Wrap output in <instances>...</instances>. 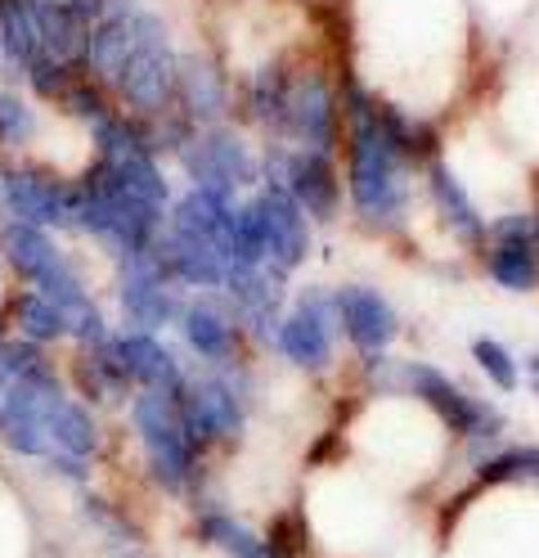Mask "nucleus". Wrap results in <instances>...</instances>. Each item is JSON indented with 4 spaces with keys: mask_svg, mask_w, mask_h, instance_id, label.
I'll return each mask as SVG.
<instances>
[{
    "mask_svg": "<svg viewBox=\"0 0 539 558\" xmlns=\"http://www.w3.org/2000/svg\"><path fill=\"white\" fill-rule=\"evenodd\" d=\"M490 257L486 270L499 289L509 293H535L539 289V248H535V217L509 213L486 226Z\"/></svg>",
    "mask_w": 539,
    "mask_h": 558,
    "instance_id": "obj_11",
    "label": "nucleus"
},
{
    "mask_svg": "<svg viewBox=\"0 0 539 558\" xmlns=\"http://www.w3.org/2000/svg\"><path fill=\"white\" fill-rule=\"evenodd\" d=\"M175 95L185 99V113H189L194 126H198V122H203V126H216V118L230 109L225 77H221V68H216L207 54H185V59H180Z\"/></svg>",
    "mask_w": 539,
    "mask_h": 558,
    "instance_id": "obj_16",
    "label": "nucleus"
},
{
    "mask_svg": "<svg viewBox=\"0 0 539 558\" xmlns=\"http://www.w3.org/2000/svg\"><path fill=\"white\" fill-rule=\"evenodd\" d=\"M5 388H10V369H5V361H0V397H5Z\"/></svg>",
    "mask_w": 539,
    "mask_h": 558,
    "instance_id": "obj_30",
    "label": "nucleus"
},
{
    "mask_svg": "<svg viewBox=\"0 0 539 558\" xmlns=\"http://www.w3.org/2000/svg\"><path fill=\"white\" fill-rule=\"evenodd\" d=\"M427 185H431V198H437L450 234H458L463 243H486V217L477 213V203L467 198V190L458 185L450 162H431L427 167Z\"/></svg>",
    "mask_w": 539,
    "mask_h": 558,
    "instance_id": "obj_18",
    "label": "nucleus"
},
{
    "mask_svg": "<svg viewBox=\"0 0 539 558\" xmlns=\"http://www.w3.org/2000/svg\"><path fill=\"white\" fill-rule=\"evenodd\" d=\"M252 213L261 221V239H266V266L274 270H297L310 257V226L306 213L297 207V198L283 190V181H266V190L252 203Z\"/></svg>",
    "mask_w": 539,
    "mask_h": 558,
    "instance_id": "obj_10",
    "label": "nucleus"
},
{
    "mask_svg": "<svg viewBox=\"0 0 539 558\" xmlns=\"http://www.w3.org/2000/svg\"><path fill=\"white\" fill-rule=\"evenodd\" d=\"M27 82L36 95H46V99H63L72 86H77V77H72V63H54V59H36L27 68Z\"/></svg>",
    "mask_w": 539,
    "mask_h": 558,
    "instance_id": "obj_28",
    "label": "nucleus"
},
{
    "mask_svg": "<svg viewBox=\"0 0 539 558\" xmlns=\"http://www.w3.org/2000/svg\"><path fill=\"white\" fill-rule=\"evenodd\" d=\"M0 50L19 68L41 59V27H36V0H0Z\"/></svg>",
    "mask_w": 539,
    "mask_h": 558,
    "instance_id": "obj_21",
    "label": "nucleus"
},
{
    "mask_svg": "<svg viewBox=\"0 0 539 558\" xmlns=\"http://www.w3.org/2000/svg\"><path fill=\"white\" fill-rule=\"evenodd\" d=\"M175 77H180V59L167 41V27L158 14L144 19V32L135 50L126 54V63L118 68L113 90L126 99V109H135L139 118H158L167 113V104L175 99Z\"/></svg>",
    "mask_w": 539,
    "mask_h": 558,
    "instance_id": "obj_3",
    "label": "nucleus"
},
{
    "mask_svg": "<svg viewBox=\"0 0 539 558\" xmlns=\"http://www.w3.org/2000/svg\"><path fill=\"white\" fill-rule=\"evenodd\" d=\"M266 181H283V190L297 198V207L315 221H333L342 207V185L329 154L297 149V154H274L266 167Z\"/></svg>",
    "mask_w": 539,
    "mask_h": 558,
    "instance_id": "obj_9",
    "label": "nucleus"
},
{
    "mask_svg": "<svg viewBox=\"0 0 539 558\" xmlns=\"http://www.w3.org/2000/svg\"><path fill=\"white\" fill-rule=\"evenodd\" d=\"M50 446H59V456H72V460H95L99 450V428H95V414L82 405V401H59L54 414H50Z\"/></svg>",
    "mask_w": 539,
    "mask_h": 558,
    "instance_id": "obj_20",
    "label": "nucleus"
},
{
    "mask_svg": "<svg viewBox=\"0 0 539 558\" xmlns=\"http://www.w3.org/2000/svg\"><path fill=\"white\" fill-rule=\"evenodd\" d=\"M36 135V118L32 109L19 99V95H5L0 90V145H27Z\"/></svg>",
    "mask_w": 539,
    "mask_h": 558,
    "instance_id": "obj_27",
    "label": "nucleus"
},
{
    "mask_svg": "<svg viewBox=\"0 0 539 558\" xmlns=\"http://www.w3.org/2000/svg\"><path fill=\"white\" fill-rule=\"evenodd\" d=\"M0 347H5V333H0Z\"/></svg>",
    "mask_w": 539,
    "mask_h": 558,
    "instance_id": "obj_32",
    "label": "nucleus"
},
{
    "mask_svg": "<svg viewBox=\"0 0 539 558\" xmlns=\"http://www.w3.org/2000/svg\"><path fill=\"white\" fill-rule=\"evenodd\" d=\"M0 203H5V171H0Z\"/></svg>",
    "mask_w": 539,
    "mask_h": 558,
    "instance_id": "obj_31",
    "label": "nucleus"
},
{
    "mask_svg": "<svg viewBox=\"0 0 539 558\" xmlns=\"http://www.w3.org/2000/svg\"><path fill=\"white\" fill-rule=\"evenodd\" d=\"M198 536L207 541V545H216V549H225L230 558H270V549H266V541L257 536V532H247L238 518H230V513H198Z\"/></svg>",
    "mask_w": 539,
    "mask_h": 558,
    "instance_id": "obj_24",
    "label": "nucleus"
},
{
    "mask_svg": "<svg viewBox=\"0 0 539 558\" xmlns=\"http://www.w3.org/2000/svg\"><path fill=\"white\" fill-rule=\"evenodd\" d=\"M287 135L302 140V149L333 154L338 145V99L319 73H306L293 82L287 95Z\"/></svg>",
    "mask_w": 539,
    "mask_h": 558,
    "instance_id": "obj_14",
    "label": "nucleus"
},
{
    "mask_svg": "<svg viewBox=\"0 0 539 558\" xmlns=\"http://www.w3.org/2000/svg\"><path fill=\"white\" fill-rule=\"evenodd\" d=\"M108 356L118 361V369L139 383L149 392H167V397H180L185 392V369L171 356V347L158 338V333H139V329H122L108 338Z\"/></svg>",
    "mask_w": 539,
    "mask_h": 558,
    "instance_id": "obj_12",
    "label": "nucleus"
},
{
    "mask_svg": "<svg viewBox=\"0 0 539 558\" xmlns=\"http://www.w3.org/2000/svg\"><path fill=\"white\" fill-rule=\"evenodd\" d=\"M180 333H185L189 352H198L211 365H225L234 356L230 306H221V302H189L185 311H180Z\"/></svg>",
    "mask_w": 539,
    "mask_h": 558,
    "instance_id": "obj_17",
    "label": "nucleus"
},
{
    "mask_svg": "<svg viewBox=\"0 0 539 558\" xmlns=\"http://www.w3.org/2000/svg\"><path fill=\"white\" fill-rule=\"evenodd\" d=\"M481 486H509V482H539V446H509L494 460L481 464Z\"/></svg>",
    "mask_w": 539,
    "mask_h": 558,
    "instance_id": "obj_25",
    "label": "nucleus"
},
{
    "mask_svg": "<svg viewBox=\"0 0 539 558\" xmlns=\"http://www.w3.org/2000/svg\"><path fill=\"white\" fill-rule=\"evenodd\" d=\"M180 311H185V302H180L175 284L162 275V266L149 253L122 257V316L131 329L158 333L180 320Z\"/></svg>",
    "mask_w": 539,
    "mask_h": 558,
    "instance_id": "obj_8",
    "label": "nucleus"
},
{
    "mask_svg": "<svg viewBox=\"0 0 539 558\" xmlns=\"http://www.w3.org/2000/svg\"><path fill=\"white\" fill-rule=\"evenodd\" d=\"M180 424H185V437L198 456L211 441L234 437L243 428V392L234 388V374L185 378V392H180Z\"/></svg>",
    "mask_w": 539,
    "mask_h": 558,
    "instance_id": "obj_4",
    "label": "nucleus"
},
{
    "mask_svg": "<svg viewBox=\"0 0 539 558\" xmlns=\"http://www.w3.org/2000/svg\"><path fill=\"white\" fill-rule=\"evenodd\" d=\"M287 95H293V77L279 63H266L252 82V113L274 135H287Z\"/></svg>",
    "mask_w": 539,
    "mask_h": 558,
    "instance_id": "obj_22",
    "label": "nucleus"
},
{
    "mask_svg": "<svg viewBox=\"0 0 539 558\" xmlns=\"http://www.w3.org/2000/svg\"><path fill=\"white\" fill-rule=\"evenodd\" d=\"M473 361L486 369V378L494 383V388H503V392L517 388V361H513V352L499 338H486V333L473 338Z\"/></svg>",
    "mask_w": 539,
    "mask_h": 558,
    "instance_id": "obj_26",
    "label": "nucleus"
},
{
    "mask_svg": "<svg viewBox=\"0 0 539 558\" xmlns=\"http://www.w3.org/2000/svg\"><path fill=\"white\" fill-rule=\"evenodd\" d=\"M14 320H19L23 342H36V347H50V342L68 338V320H63V311H59L50 298H41L36 289H27V293H19V298H14Z\"/></svg>",
    "mask_w": 539,
    "mask_h": 558,
    "instance_id": "obj_23",
    "label": "nucleus"
},
{
    "mask_svg": "<svg viewBox=\"0 0 539 558\" xmlns=\"http://www.w3.org/2000/svg\"><path fill=\"white\" fill-rule=\"evenodd\" d=\"M401 374H405V388L418 401H427L431 414H441L454 433L473 437V441H494L503 433V414L494 405H481L477 397H467L458 383L450 374H441L437 365L414 361V365H401Z\"/></svg>",
    "mask_w": 539,
    "mask_h": 558,
    "instance_id": "obj_6",
    "label": "nucleus"
},
{
    "mask_svg": "<svg viewBox=\"0 0 539 558\" xmlns=\"http://www.w3.org/2000/svg\"><path fill=\"white\" fill-rule=\"evenodd\" d=\"M346 118H351V203L369 226H401L409 213V162L391 145L378 122V99L346 82Z\"/></svg>",
    "mask_w": 539,
    "mask_h": 558,
    "instance_id": "obj_1",
    "label": "nucleus"
},
{
    "mask_svg": "<svg viewBox=\"0 0 539 558\" xmlns=\"http://www.w3.org/2000/svg\"><path fill=\"white\" fill-rule=\"evenodd\" d=\"M5 207L14 221L27 226H68V185L41 167H10L5 171Z\"/></svg>",
    "mask_w": 539,
    "mask_h": 558,
    "instance_id": "obj_15",
    "label": "nucleus"
},
{
    "mask_svg": "<svg viewBox=\"0 0 539 558\" xmlns=\"http://www.w3.org/2000/svg\"><path fill=\"white\" fill-rule=\"evenodd\" d=\"M180 162H185L189 181L198 190H221L230 198L243 185L257 181V162H252L247 145L230 126H198L185 145H180Z\"/></svg>",
    "mask_w": 539,
    "mask_h": 558,
    "instance_id": "obj_5",
    "label": "nucleus"
},
{
    "mask_svg": "<svg viewBox=\"0 0 539 558\" xmlns=\"http://www.w3.org/2000/svg\"><path fill=\"white\" fill-rule=\"evenodd\" d=\"M0 253H5V266L19 279H27V284H36V279L59 262L54 239L41 226H27V221H10L5 230H0Z\"/></svg>",
    "mask_w": 539,
    "mask_h": 558,
    "instance_id": "obj_19",
    "label": "nucleus"
},
{
    "mask_svg": "<svg viewBox=\"0 0 539 558\" xmlns=\"http://www.w3.org/2000/svg\"><path fill=\"white\" fill-rule=\"evenodd\" d=\"M333 293L323 289H306L297 298V306L287 311L274 329V347L283 352V361H293L297 369L315 374L333 361Z\"/></svg>",
    "mask_w": 539,
    "mask_h": 558,
    "instance_id": "obj_7",
    "label": "nucleus"
},
{
    "mask_svg": "<svg viewBox=\"0 0 539 558\" xmlns=\"http://www.w3.org/2000/svg\"><path fill=\"white\" fill-rule=\"evenodd\" d=\"M526 369H530V388H535V397H539V352L526 356Z\"/></svg>",
    "mask_w": 539,
    "mask_h": 558,
    "instance_id": "obj_29",
    "label": "nucleus"
},
{
    "mask_svg": "<svg viewBox=\"0 0 539 558\" xmlns=\"http://www.w3.org/2000/svg\"><path fill=\"white\" fill-rule=\"evenodd\" d=\"M131 424L144 441V456H149L154 477L167 486V492H185L194 482V469H198V450L189 446L185 424H180V397L139 388L131 401Z\"/></svg>",
    "mask_w": 539,
    "mask_h": 558,
    "instance_id": "obj_2",
    "label": "nucleus"
},
{
    "mask_svg": "<svg viewBox=\"0 0 539 558\" xmlns=\"http://www.w3.org/2000/svg\"><path fill=\"white\" fill-rule=\"evenodd\" d=\"M333 311H338L346 338L355 342V352H365V356H382L387 347L395 342V329H401V320H395V306L378 289H369V284L338 289L333 293Z\"/></svg>",
    "mask_w": 539,
    "mask_h": 558,
    "instance_id": "obj_13",
    "label": "nucleus"
}]
</instances>
